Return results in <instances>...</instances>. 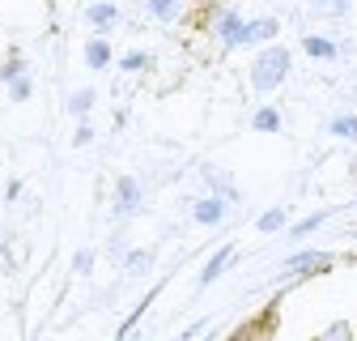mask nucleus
<instances>
[{
  "label": "nucleus",
  "instance_id": "nucleus-26",
  "mask_svg": "<svg viewBox=\"0 0 357 341\" xmlns=\"http://www.w3.org/2000/svg\"><path fill=\"white\" fill-rule=\"evenodd\" d=\"M89 141H94V128H89V124L81 119V124H77V133H73V145L81 150V145H89Z\"/></svg>",
  "mask_w": 357,
  "mask_h": 341
},
{
  "label": "nucleus",
  "instance_id": "nucleus-18",
  "mask_svg": "<svg viewBox=\"0 0 357 341\" xmlns=\"http://www.w3.org/2000/svg\"><path fill=\"white\" fill-rule=\"evenodd\" d=\"M328 133L344 137V141H357V115H332L328 119Z\"/></svg>",
  "mask_w": 357,
  "mask_h": 341
},
{
  "label": "nucleus",
  "instance_id": "nucleus-12",
  "mask_svg": "<svg viewBox=\"0 0 357 341\" xmlns=\"http://www.w3.org/2000/svg\"><path fill=\"white\" fill-rule=\"evenodd\" d=\"M85 64L98 68V73L111 68V43H107V38H89V43H85Z\"/></svg>",
  "mask_w": 357,
  "mask_h": 341
},
{
  "label": "nucleus",
  "instance_id": "nucleus-1",
  "mask_svg": "<svg viewBox=\"0 0 357 341\" xmlns=\"http://www.w3.org/2000/svg\"><path fill=\"white\" fill-rule=\"evenodd\" d=\"M285 77H289V48H281V43H268V48L255 56V64H251V85H255V94H273Z\"/></svg>",
  "mask_w": 357,
  "mask_h": 341
},
{
  "label": "nucleus",
  "instance_id": "nucleus-24",
  "mask_svg": "<svg viewBox=\"0 0 357 341\" xmlns=\"http://www.w3.org/2000/svg\"><path fill=\"white\" fill-rule=\"evenodd\" d=\"M89 269H94V247H81L73 256V273H89Z\"/></svg>",
  "mask_w": 357,
  "mask_h": 341
},
{
  "label": "nucleus",
  "instance_id": "nucleus-8",
  "mask_svg": "<svg viewBox=\"0 0 357 341\" xmlns=\"http://www.w3.org/2000/svg\"><path fill=\"white\" fill-rule=\"evenodd\" d=\"M230 261H234V243H226V247H217V252H213V261L204 265V273L196 277V290L213 286V282H217L221 273H226V265H230Z\"/></svg>",
  "mask_w": 357,
  "mask_h": 341
},
{
  "label": "nucleus",
  "instance_id": "nucleus-5",
  "mask_svg": "<svg viewBox=\"0 0 357 341\" xmlns=\"http://www.w3.org/2000/svg\"><path fill=\"white\" fill-rule=\"evenodd\" d=\"M243 13L238 9H217L213 13V34L221 38V48H238V34H243Z\"/></svg>",
  "mask_w": 357,
  "mask_h": 341
},
{
  "label": "nucleus",
  "instance_id": "nucleus-25",
  "mask_svg": "<svg viewBox=\"0 0 357 341\" xmlns=\"http://www.w3.org/2000/svg\"><path fill=\"white\" fill-rule=\"evenodd\" d=\"M204 328H208V320H192V324H188L183 333H178V337H174V341H196V337H200Z\"/></svg>",
  "mask_w": 357,
  "mask_h": 341
},
{
  "label": "nucleus",
  "instance_id": "nucleus-15",
  "mask_svg": "<svg viewBox=\"0 0 357 341\" xmlns=\"http://www.w3.org/2000/svg\"><path fill=\"white\" fill-rule=\"evenodd\" d=\"M306 9L315 13V17H344L353 9V0H310Z\"/></svg>",
  "mask_w": 357,
  "mask_h": 341
},
{
  "label": "nucleus",
  "instance_id": "nucleus-3",
  "mask_svg": "<svg viewBox=\"0 0 357 341\" xmlns=\"http://www.w3.org/2000/svg\"><path fill=\"white\" fill-rule=\"evenodd\" d=\"M141 184H137V175H119L115 180V218H132V213L141 209Z\"/></svg>",
  "mask_w": 357,
  "mask_h": 341
},
{
  "label": "nucleus",
  "instance_id": "nucleus-23",
  "mask_svg": "<svg viewBox=\"0 0 357 341\" xmlns=\"http://www.w3.org/2000/svg\"><path fill=\"white\" fill-rule=\"evenodd\" d=\"M17 77H26V60L22 56H13V60L0 64V81H17Z\"/></svg>",
  "mask_w": 357,
  "mask_h": 341
},
{
  "label": "nucleus",
  "instance_id": "nucleus-7",
  "mask_svg": "<svg viewBox=\"0 0 357 341\" xmlns=\"http://www.w3.org/2000/svg\"><path fill=\"white\" fill-rule=\"evenodd\" d=\"M226 213H230V205H226V201H217V196H200V201H192V218H196L200 226H221V222H226Z\"/></svg>",
  "mask_w": 357,
  "mask_h": 341
},
{
  "label": "nucleus",
  "instance_id": "nucleus-19",
  "mask_svg": "<svg viewBox=\"0 0 357 341\" xmlns=\"http://www.w3.org/2000/svg\"><path fill=\"white\" fill-rule=\"evenodd\" d=\"M324 222H328V213H310V218H302V222H294V226H289V239H306V235H315Z\"/></svg>",
  "mask_w": 357,
  "mask_h": 341
},
{
  "label": "nucleus",
  "instance_id": "nucleus-13",
  "mask_svg": "<svg viewBox=\"0 0 357 341\" xmlns=\"http://www.w3.org/2000/svg\"><path fill=\"white\" fill-rule=\"evenodd\" d=\"M94 103H98V94L89 90V85H81V90H73V94H68V115L85 119L89 111H94Z\"/></svg>",
  "mask_w": 357,
  "mask_h": 341
},
{
  "label": "nucleus",
  "instance_id": "nucleus-9",
  "mask_svg": "<svg viewBox=\"0 0 357 341\" xmlns=\"http://www.w3.org/2000/svg\"><path fill=\"white\" fill-rule=\"evenodd\" d=\"M145 13H149L153 22L174 26V22H183V0H145Z\"/></svg>",
  "mask_w": 357,
  "mask_h": 341
},
{
  "label": "nucleus",
  "instance_id": "nucleus-16",
  "mask_svg": "<svg viewBox=\"0 0 357 341\" xmlns=\"http://www.w3.org/2000/svg\"><path fill=\"white\" fill-rule=\"evenodd\" d=\"M251 128H255V133H281V111L277 107H259L251 115Z\"/></svg>",
  "mask_w": 357,
  "mask_h": 341
},
{
  "label": "nucleus",
  "instance_id": "nucleus-22",
  "mask_svg": "<svg viewBox=\"0 0 357 341\" xmlns=\"http://www.w3.org/2000/svg\"><path fill=\"white\" fill-rule=\"evenodd\" d=\"M9 94H13V103H26V99L34 94V77L26 73V77H17V81H9Z\"/></svg>",
  "mask_w": 357,
  "mask_h": 341
},
{
  "label": "nucleus",
  "instance_id": "nucleus-29",
  "mask_svg": "<svg viewBox=\"0 0 357 341\" xmlns=\"http://www.w3.org/2000/svg\"><path fill=\"white\" fill-rule=\"evenodd\" d=\"M353 341H357V324H353Z\"/></svg>",
  "mask_w": 357,
  "mask_h": 341
},
{
  "label": "nucleus",
  "instance_id": "nucleus-28",
  "mask_svg": "<svg viewBox=\"0 0 357 341\" xmlns=\"http://www.w3.org/2000/svg\"><path fill=\"white\" fill-rule=\"evenodd\" d=\"M196 5H213V0H196Z\"/></svg>",
  "mask_w": 357,
  "mask_h": 341
},
{
  "label": "nucleus",
  "instance_id": "nucleus-4",
  "mask_svg": "<svg viewBox=\"0 0 357 341\" xmlns=\"http://www.w3.org/2000/svg\"><path fill=\"white\" fill-rule=\"evenodd\" d=\"M200 180L213 188L208 196H217V201H226V205H238V201H243L238 184H234L230 175H221V166H208V162H204V166H200Z\"/></svg>",
  "mask_w": 357,
  "mask_h": 341
},
{
  "label": "nucleus",
  "instance_id": "nucleus-17",
  "mask_svg": "<svg viewBox=\"0 0 357 341\" xmlns=\"http://www.w3.org/2000/svg\"><path fill=\"white\" fill-rule=\"evenodd\" d=\"M285 222H289V213L277 205V209H268V213H259L255 218V226L264 231V235H273V231H285Z\"/></svg>",
  "mask_w": 357,
  "mask_h": 341
},
{
  "label": "nucleus",
  "instance_id": "nucleus-11",
  "mask_svg": "<svg viewBox=\"0 0 357 341\" xmlns=\"http://www.w3.org/2000/svg\"><path fill=\"white\" fill-rule=\"evenodd\" d=\"M85 22H89V26H98V30H107V26L119 22V9L111 5V0H94V5L85 9Z\"/></svg>",
  "mask_w": 357,
  "mask_h": 341
},
{
  "label": "nucleus",
  "instance_id": "nucleus-2",
  "mask_svg": "<svg viewBox=\"0 0 357 341\" xmlns=\"http://www.w3.org/2000/svg\"><path fill=\"white\" fill-rule=\"evenodd\" d=\"M332 269V252H294L289 261L281 265V282H298V277H310V273H324Z\"/></svg>",
  "mask_w": 357,
  "mask_h": 341
},
{
  "label": "nucleus",
  "instance_id": "nucleus-10",
  "mask_svg": "<svg viewBox=\"0 0 357 341\" xmlns=\"http://www.w3.org/2000/svg\"><path fill=\"white\" fill-rule=\"evenodd\" d=\"M302 52L310 60H336L340 56V48H336L332 38H324V34H302Z\"/></svg>",
  "mask_w": 357,
  "mask_h": 341
},
{
  "label": "nucleus",
  "instance_id": "nucleus-20",
  "mask_svg": "<svg viewBox=\"0 0 357 341\" xmlns=\"http://www.w3.org/2000/svg\"><path fill=\"white\" fill-rule=\"evenodd\" d=\"M149 64H153V56H149V52H128V56L119 60V68H123V73H145Z\"/></svg>",
  "mask_w": 357,
  "mask_h": 341
},
{
  "label": "nucleus",
  "instance_id": "nucleus-27",
  "mask_svg": "<svg viewBox=\"0 0 357 341\" xmlns=\"http://www.w3.org/2000/svg\"><path fill=\"white\" fill-rule=\"evenodd\" d=\"M22 196V180H9V188H5V201H17Z\"/></svg>",
  "mask_w": 357,
  "mask_h": 341
},
{
  "label": "nucleus",
  "instance_id": "nucleus-6",
  "mask_svg": "<svg viewBox=\"0 0 357 341\" xmlns=\"http://www.w3.org/2000/svg\"><path fill=\"white\" fill-rule=\"evenodd\" d=\"M277 34H281V22H277V17H255V22H243L238 48H255V43H273Z\"/></svg>",
  "mask_w": 357,
  "mask_h": 341
},
{
  "label": "nucleus",
  "instance_id": "nucleus-21",
  "mask_svg": "<svg viewBox=\"0 0 357 341\" xmlns=\"http://www.w3.org/2000/svg\"><path fill=\"white\" fill-rule=\"evenodd\" d=\"M315 341H353V324H344V320H336V324H328Z\"/></svg>",
  "mask_w": 357,
  "mask_h": 341
},
{
  "label": "nucleus",
  "instance_id": "nucleus-14",
  "mask_svg": "<svg viewBox=\"0 0 357 341\" xmlns=\"http://www.w3.org/2000/svg\"><path fill=\"white\" fill-rule=\"evenodd\" d=\"M149 265H153V252H149V247L128 252V256H123V273H132V277H145V273H149Z\"/></svg>",
  "mask_w": 357,
  "mask_h": 341
}]
</instances>
